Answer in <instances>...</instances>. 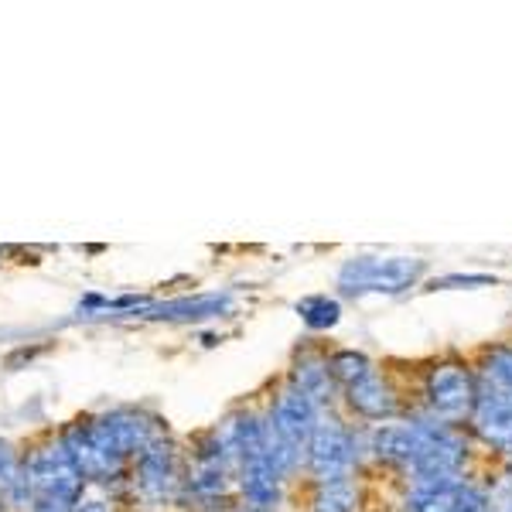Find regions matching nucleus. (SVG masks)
Instances as JSON below:
<instances>
[{
	"instance_id": "f257e3e1",
	"label": "nucleus",
	"mask_w": 512,
	"mask_h": 512,
	"mask_svg": "<svg viewBox=\"0 0 512 512\" xmlns=\"http://www.w3.org/2000/svg\"><path fill=\"white\" fill-rule=\"evenodd\" d=\"M362 451H366V431H352L349 420L338 417L335 410H321L308 448H304V472L315 485L355 478Z\"/></svg>"
},
{
	"instance_id": "f03ea898",
	"label": "nucleus",
	"mask_w": 512,
	"mask_h": 512,
	"mask_svg": "<svg viewBox=\"0 0 512 512\" xmlns=\"http://www.w3.org/2000/svg\"><path fill=\"white\" fill-rule=\"evenodd\" d=\"M427 274L424 256H352L338 267V291L349 297L386 294L396 297L417 287Z\"/></svg>"
},
{
	"instance_id": "7ed1b4c3",
	"label": "nucleus",
	"mask_w": 512,
	"mask_h": 512,
	"mask_svg": "<svg viewBox=\"0 0 512 512\" xmlns=\"http://www.w3.org/2000/svg\"><path fill=\"white\" fill-rule=\"evenodd\" d=\"M478 400L475 366L461 359H441L424 373V414L441 424H468Z\"/></svg>"
},
{
	"instance_id": "20e7f679",
	"label": "nucleus",
	"mask_w": 512,
	"mask_h": 512,
	"mask_svg": "<svg viewBox=\"0 0 512 512\" xmlns=\"http://www.w3.org/2000/svg\"><path fill=\"white\" fill-rule=\"evenodd\" d=\"M24 478H28L31 502H52V506L65 509H72V502L86 489V482H82L72 458L65 454L59 437L24 454Z\"/></svg>"
},
{
	"instance_id": "39448f33",
	"label": "nucleus",
	"mask_w": 512,
	"mask_h": 512,
	"mask_svg": "<svg viewBox=\"0 0 512 512\" xmlns=\"http://www.w3.org/2000/svg\"><path fill=\"white\" fill-rule=\"evenodd\" d=\"M59 444L72 458V465H76V472L82 475V482L86 485L110 489V485H117L130 475L127 461H120L117 454L103 444V437L96 434L93 417L72 420V424L59 434Z\"/></svg>"
},
{
	"instance_id": "423d86ee",
	"label": "nucleus",
	"mask_w": 512,
	"mask_h": 512,
	"mask_svg": "<svg viewBox=\"0 0 512 512\" xmlns=\"http://www.w3.org/2000/svg\"><path fill=\"white\" fill-rule=\"evenodd\" d=\"M130 485L144 502L151 506H164V502L175 499V492L181 489V451L168 434L154 437L144 451L130 461Z\"/></svg>"
},
{
	"instance_id": "0eeeda50",
	"label": "nucleus",
	"mask_w": 512,
	"mask_h": 512,
	"mask_svg": "<svg viewBox=\"0 0 512 512\" xmlns=\"http://www.w3.org/2000/svg\"><path fill=\"white\" fill-rule=\"evenodd\" d=\"M93 427L96 434L103 437V444L117 454L120 461H134L154 437L164 434L161 420L147 410H134V407H120V410H110V414H99L93 417Z\"/></svg>"
},
{
	"instance_id": "6e6552de",
	"label": "nucleus",
	"mask_w": 512,
	"mask_h": 512,
	"mask_svg": "<svg viewBox=\"0 0 512 512\" xmlns=\"http://www.w3.org/2000/svg\"><path fill=\"white\" fill-rule=\"evenodd\" d=\"M468 434L489 451L512 458V393H502L478 379V400L468 417Z\"/></svg>"
},
{
	"instance_id": "1a4fd4ad",
	"label": "nucleus",
	"mask_w": 512,
	"mask_h": 512,
	"mask_svg": "<svg viewBox=\"0 0 512 512\" xmlns=\"http://www.w3.org/2000/svg\"><path fill=\"white\" fill-rule=\"evenodd\" d=\"M342 403L352 417L369 420V424H386V420L400 417V393L383 369H373V373L355 379L352 386H345Z\"/></svg>"
},
{
	"instance_id": "9d476101",
	"label": "nucleus",
	"mask_w": 512,
	"mask_h": 512,
	"mask_svg": "<svg viewBox=\"0 0 512 512\" xmlns=\"http://www.w3.org/2000/svg\"><path fill=\"white\" fill-rule=\"evenodd\" d=\"M403 512H485V489L468 475L427 489H407Z\"/></svg>"
},
{
	"instance_id": "9b49d317",
	"label": "nucleus",
	"mask_w": 512,
	"mask_h": 512,
	"mask_svg": "<svg viewBox=\"0 0 512 512\" xmlns=\"http://www.w3.org/2000/svg\"><path fill=\"white\" fill-rule=\"evenodd\" d=\"M233 311V294L216 291V294H185V297H171V301H151L140 318L147 321H209L222 318Z\"/></svg>"
},
{
	"instance_id": "f8f14e48",
	"label": "nucleus",
	"mask_w": 512,
	"mask_h": 512,
	"mask_svg": "<svg viewBox=\"0 0 512 512\" xmlns=\"http://www.w3.org/2000/svg\"><path fill=\"white\" fill-rule=\"evenodd\" d=\"M287 386H294L297 393H304L318 410H335V396L338 386L328 376V362L321 352H297L291 376H287Z\"/></svg>"
},
{
	"instance_id": "ddd939ff",
	"label": "nucleus",
	"mask_w": 512,
	"mask_h": 512,
	"mask_svg": "<svg viewBox=\"0 0 512 512\" xmlns=\"http://www.w3.org/2000/svg\"><path fill=\"white\" fill-rule=\"evenodd\" d=\"M0 502L7 509H31V489L24 478V458L14 451L11 441L0 437Z\"/></svg>"
},
{
	"instance_id": "4468645a",
	"label": "nucleus",
	"mask_w": 512,
	"mask_h": 512,
	"mask_svg": "<svg viewBox=\"0 0 512 512\" xmlns=\"http://www.w3.org/2000/svg\"><path fill=\"white\" fill-rule=\"evenodd\" d=\"M362 489L355 478H338V482H321L311 495V512H359Z\"/></svg>"
},
{
	"instance_id": "2eb2a0df",
	"label": "nucleus",
	"mask_w": 512,
	"mask_h": 512,
	"mask_svg": "<svg viewBox=\"0 0 512 512\" xmlns=\"http://www.w3.org/2000/svg\"><path fill=\"white\" fill-rule=\"evenodd\" d=\"M475 376L502 393H512V345H489L478 355Z\"/></svg>"
},
{
	"instance_id": "dca6fc26",
	"label": "nucleus",
	"mask_w": 512,
	"mask_h": 512,
	"mask_svg": "<svg viewBox=\"0 0 512 512\" xmlns=\"http://www.w3.org/2000/svg\"><path fill=\"white\" fill-rule=\"evenodd\" d=\"M325 362H328V376H332V383L338 386V393H342L345 386H352L355 379H362L376 369V362L359 349H335L332 355H325Z\"/></svg>"
},
{
	"instance_id": "f3484780",
	"label": "nucleus",
	"mask_w": 512,
	"mask_h": 512,
	"mask_svg": "<svg viewBox=\"0 0 512 512\" xmlns=\"http://www.w3.org/2000/svg\"><path fill=\"white\" fill-rule=\"evenodd\" d=\"M297 315H301L308 332H328L342 321V304H338V297L328 294H308L297 301Z\"/></svg>"
},
{
	"instance_id": "a211bd4d",
	"label": "nucleus",
	"mask_w": 512,
	"mask_h": 512,
	"mask_svg": "<svg viewBox=\"0 0 512 512\" xmlns=\"http://www.w3.org/2000/svg\"><path fill=\"white\" fill-rule=\"evenodd\" d=\"M495 274H444L427 284V291H472V287H495Z\"/></svg>"
},
{
	"instance_id": "6ab92c4d",
	"label": "nucleus",
	"mask_w": 512,
	"mask_h": 512,
	"mask_svg": "<svg viewBox=\"0 0 512 512\" xmlns=\"http://www.w3.org/2000/svg\"><path fill=\"white\" fill-rule=\"evenodd\" d=\"M485 512H512V475H499L485 489Z\"/></svg>"
},
{
	"instance_id": "aec40b11",
	"label": "nucleus",
	"mask_w": 512,
	"mask_h": 512,
	"mask_svg": "<svg viewBox=\"0 0 512 512\" xmlns=\"http://www.w3.org/2000/svg\"><path fill=\"white\" fill-rule=\"evenodd\" d=\"M69 512H113V502H110V495H106V489H99V485H86L79 499L72 502Z\"/></svg>"
},
{
	"instance_id": "412c9836",
	"label": "nucleus",
	"mask_w": 512,
	"mask_h": 512,
	"mask_svg": "<svg viewBox=\"0 0 512 512\" xmlns=\"http://www.w3.org/2000/svg\"><path fill=\"white\" fill-rule=\"evenodd\" d=\"M28 512H69L65 506H52V502H31Z\"/></svg>"
},
{
	"instance_id": "4be33fe9",
	"label": "nucleus",
	"mask_w": 512,
	"mask_h": 512,
	"mask_svg": "<svg viewBox=\"0 0 512 512\" xmlns=\"http://www.w3.org/2000/svg\"><path fill=\"white\" fill-rule=\"evenodd\" d=\"M236 512H267V509H253V506H239Z\"/></svg>"
},
{
	"instance_id": "5701e85b",
	"label": "nucleus",
	"mask_w": 512,
	"mask_h": 512,
	"mask_svg": "<svg viewBox=\"0 0 512 512\" xmlns=\"http://www.w3.org/2000/svg\"><path fill=\"white\" fill-rule=\"evenodd\" d=\"M0 512H7V506H4V502H0Z\"/></svg>"
}]
</instances>
